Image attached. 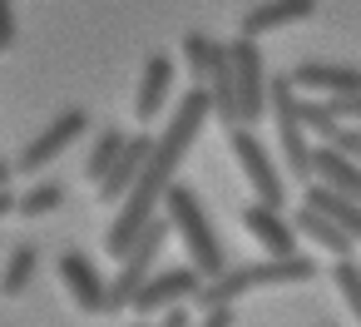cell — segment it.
<instances>
[{
    "label": "cell",
    "mask_w": 361,
    "mask_h": 327,
    "mask_svg": "<svg viewBox=\"0 0 361 327\" xmlns=\"http://www.w3.org/2000/svg\"><path fill=\"white\" fill-rule=\"evenodd\" d=\"M312 213H322V218H331L341 233H361V203L356 198H346V194H336V189H322V184H307V198H302Z\"/></svg>",
    "instance_id": "cell-18"
},
{
    "label": "cell",
    "mask_w": 361,
    "mask_h": 327,
    "mask_svg": "<svg viewBox=\"0 0 361 327\" xmlns=\"http://www.w3.org/2000/svg\"><path fill=\"white\" fill-rule=\"evenodd\" d=\"M287 80H292V90H312V95H351V90H361V75L351 65H322V60L297 65Z\"/></svg>",
    "instance_id": "cell-16"
},
{
    "label": "cell",
    "mask_w": 361,
    "mask_h": 327,
    "mask_svg": "<svg viewBox=\"0 0 361 327\" xmlns=\"http://www.w3.org/2000/svg\"><path fill=\"white\" fill-rule=\"evenodd\" d=\"M208 90V114H218L223 124H238V100H233V60H228V45L208 40L203 45V80Z\"/></svg>",
    "instance_id": "cell-9"
},
{
    "label": "cell",
    "mask_w": 361,
    "mask_h": 327,
    "mask_svg": "<svg viewBox=\"0 0 361 327\" xmlns=\"http://www.w3.org/2000/svg\"><path fill=\"white\" fill-rule=\"evenodd\" d=\"M139 327H144V322H139Z\"/></svg>",
    "instance_id": "cell-31"
},
{
    "label": "cell",
    "mask_w": 361,
    "mask_h": 327,
    "mask_svg": "<svg viewBox=\"0 0 361 327\" xmlns=\"http://www.w3.org/2000/svg\"><path fill=\"white\" fill-rule=\"evenodd\" d=\"M16 208V194H11V184H0V218H6Z\"/></svg>",
    "instance_id": "cell-29"
},
{
    "label": "cell",
    "mask_w": 361,
    "mask_h": 327,
    "mask_svg": "<svg viewBox=\"0 0 361 327\" xmlns=\"http://www.w3.org/2000/svg\"><path fill=\"white\" fill-rule=\"evenodd\" d=\"M228 139H233V154H238V164H243V179L252 184V194H257V203H267V208H282V174L272 169V159H267V149L243 129V124H228Z\"/></svg>",
    "instance_id": "cell-7"
},
{
    "label": "cell",
    "mask_w": 361,
    "mask_h": 327,
    "mask_svg": "<svg viewBox=\"0 0 361 327\" xmlns=\"http://www.w3.org/2000/svg\"><path fill=\"white\" fill-rule=\"evenodd\" d=\"M312 273H317L312 258L287 253V258H267V263H247V268H223V273L203 278V283L193 287V297H198L203 307H213V302H233V297H243V292H252V287H292V283H312Z\"/></svg>",
    "instance_id": "cell-2"
},
{
    "label": "cell",
    "mask_w": 361,
    "mask_h": 327,
    "mask_svg": "<svg viewBox=\"0 0 361 327\" xmlns=\"http://www.w3.org/2000/svg\"><path fill=\"white\" fill-rule=\"evenodd\" d=\"M119 144H124V129H104V134L94 139V149H90V159H85V179H90V184L104 179V169H109L114 154H119Z\"/></svg>",
    "instance_id": "cell-22"
},
{
    "label": "cell",
    "mask_w": 361,
    "mask_h": 327,
    "mask_svg": "<svg viewBox=\"0 0 361 327\" xmlns=\"http://www.w3.org/2000/svg\"><path fill=\"white\" fill-rule=\"evenodd\" d=\"M60 278H65L70 297H75L85 312H104V278H99V268H94L80 248H70V253L60 258Z\"/></svg>",
    "instance_id": "cell-14"
},
{
    "label": "cell",
    "mask_w": 361,
    "mask_h": 327,
    "mask_svg": "<svg viewBox=\"0 0 361 327\" xmlns=\"http://www.w3.org/2000/svg\"><path fill=\"white\" fill-rule=\"evenodd\" d=\"M228 60H233L238 124H257V114H262V95H267V75H262V55H257L252 35H238V45H228Z\"/></svg>",
    "instance_id": "cell-6"
},
{
    "label": "cell",
    "mask_w": 361,
    "mask_h": 327,
    "mask_svg": "<svg viewBox=\"0 0 361 327\" xmlns=\"http://www.w3.org/2000/svg\"><path fill=\"white\" fill-rule=\"evenodd\" d=\"M164 208H169V228H173V233L183 238V248H188V268H193L198 278L223 273L228 258H223V243H218V233H213V223H208L198 194L169 184V189H164Z\"/></svg>",
    "instance_id": "cell-3"
},
{
    "label": "cell",
    "mask_w": 361,
    "mask_h": 327,
    "mask_svg": "<svg viewBox=\"0 0 361 327\" xmlns=\"http://www.w3.org/2000/svg\"><path fill=\"white\" fill-rule=\"evenodd\" d=\"M326 144H331L336 154H346V159H361V129H341V124H336V129L326 134Z\"/></svg>",
    "instance_id": "cell-25"
},
{
    "label": "cell",
    "mask_w": 361,
    "mask_h": 327,
    "mask_svg": "<svg viewBox=\"0 0 361 327\" xmlns=\"http://www.w3.org/2000/svg\"><path fill=\"white\" fill-rule=\"evenodd\" d=\"M149 134H124V144H119V154H114V164L104 169V179L94 184L99 189V198L104 203H119V194L134 184V174H139V164H144V154H149Z\"/></svg>",
    "instance_id": "cell-13"
},
{
    "label": "cell",
    "mask_w": 361,
    "mask_h": 327,
    "mask_svg": "<svg viewBox=\"0 0 361 327\" xmlns=\"http://www.w3.org/2000/svg\"><path fill=\"white\" fill-rule=\"evenodd\" d=\"M30 273H35V248L20 243V248L6 258V273H0V292H6V297H20L25 283H30Z\"/></svg>",
    "instance_id": "cell-20"
},
{
    "label": "cell",
    "mask_w": 361,
    "mask_h": 327,
    "mask_svg": "<svg viewBox=\"0 0 361 327\" xmlns=\"http://www.w3.org/2000/svg\"><path fill=\"white\" fill-rule=\"evenodd\" d=\"M292 105H297V124H302L307 134H317V139H326V134L336 129V114L326 109V100H322V95H317V100H302V95H297Z\"/></svg>",
    "instance_id": "cell-21"
},
{
    "label": "cell",
    "mask_w": 361,
    "mask_h": 327,
    "mask_svg": "<svg viewBox=\"0 0 361 327\" xmlns=\"http://www.w3.org/2000/svg\"><path fill=\"white\" fill-rule=\"evenodd\" d=\"M203 119H208V90L198 85V90H188V95L178 100L173 119L164 124V139H154V144H149V154H144V164H139L134 184L119 194V198H124V213H119V218L109 223V233H104V253H109V258H119V253L129 248V238H134L154 213H159L164 189L173 184V169L183 164V154H188V144L198 139Z\"/></svg>",
    "instance_id": "cell-1"
},
{
    "label": "cell",
    "mask_w": 361,
    "mask_h": 327,
    "mask_svg": "<svg viewBox=\"0 0 361 327\" xmlns=\"http://www.w3.org/2000/svg\"><path fill=\"white\" fill-rule=\"evenodd\" d=\"M292 233H302V238H312V243H322L326 253H336V258H351V248H356V238L351 233H341L331 218H322V213H312L307 203L292 213Z\"/></svg>",
    "instance_id": "cell-19"
},
{
    "label": "cell",
    "mask_w": 361,
    "mask_h": 327,
    "mask_svg": "<svg viewBox=\"0 0 361 327\" xmlns=\"http://www.w3.org/2000/svg\"><path fill=\"white\" fill-rule=\"evenodd\" d=\"M11 169H16V164H6V159H0V184H11Z\"/></svg>",
    "instance_id": "cell-30"
},
{
    "label": "cell",
    "mask_w": 361,
    "mask_h": 327,
    "mask_svg": "<svg viewBox=\"0 0 361 327\" xmlns=\"http://www.w3.org/2000/svg\"><path fill=\"white\" fill-rule=\"evenodd\" d=\"M164 327H188V312H178V302L164 307Z\"/></svg>",
    "instance_id": "cell-28"
},
{
    "label": "cell",
    "mask_w": 361,
    "mask_h": 327,
    "mask_svg": "<svg viewBox=\"0 0 361 327\" xmlns=\"http://www.w3.org/2000/svg\"><path fill=\"white\" fill-rule=\"evenodd\" d=\"M169 95H173V60H169V55H149V60H144V75H139L134 114H139L144 124L159 119L164 105H169Z\"/></svg>",
    "instance_id": "cell-11"
},
{
    "label": "cell",
    "mask_w": 361,
    "mask_h": 327,
    "mask_svg": "<svg viewBox=\"0 0 361 327\" xmlns=\"http://www.w3.org/2000/svg\"><path fill=\"white\" fill-rule=\"evenodd\" d=\"M243 228L272 253V258H287V253H297V233H292V223L282 218V208H267V203H247L243 208Z\"/></svg>",
    "instance_id": "cell-12"
},
{
    "label": "cell",
    "mask_w": 361,
    "mask_h": 327,
    "mask_svg": "<svg viewBox=\"0 0 361 327\" xmlns=\"http://www.w3.org/2000/svg\"><path fill=\"white\" fill-rule=\"evenodd\" d=\"M297 90L287 75L267 80V95H262V109H272V124H277V144H282V164L297 184H312V144H307V129L297 124Z\"/></svg>",
    "instance_id": "cell-5"
},
{
    "label": "cell",
    "mask_w": 361,
    "mask_h": 327,
    "mask_svg": "<svg viewBox=\"0 0 361 327\" xmlns=\"http://www.w3.org/2000/svg\"><path fill=\"white\" fill-rule=\"evenodd\" d=\"M85 129H90V114H85V109H65V114H60V119L40 134V139H30V149L20 154V164H16V169L40 174V169H45L50 159H60V154H65V149L85 134Z\"/></svg>",
    "instance_id": "cell-10"
},
{
    "label": "cell",
    "mask_w": 361,
    "mask_h": 327,
    "mask_svg": "<svg viewBox=\"0 0 361 327\" xmlns=\"http://www.w3.org/2000/svg\"><path fill=\"white\" fill-rule=\"evenodd\" d=\"M16 45V6L11 0H0V50Z\"/></svg>",
    "instance_id": "cell-27"
},
{
    "label": "cell",
    "mask_w": 361,
    "mask_h": 327,
    "mask_svg": "<svg viewBox=\"0 0 361 327\" xmlns=\"http://www.w3.org/2000/svg\"><path fill=\"white\" fill-rule=\"evenodd\" d=\"M193 327V322H188ZM198 327H233V302H213V307H203V322Z\"/></svg>",
    "instance_id": "cell-26"
},
{
    "label": "cell",
    "mask_w": 361,
    "mask_h": 327,
    "mask_svg": "<svg viewBox=\"0 0 361 327\" xmlns=\"http://www.w3.org/2000/svg\"><path fill=\"white\" fill-rule=\"evenodd\" d=\"M307 164H312V179H322V189H336V194L361 203V169H356V159L336 154L331 144H317Z\"/></svg>",
    "instance_id": "cell-15"
},
{
    "label": "cell",
    "mask_w": 361,
    "mask_h": 327,
    "mask_svg": "<svg viewBox=\"0 0 361 327\" xmlns=\"http://www.w3.org/2000/svg\"><path fill=\"white\" fill-rule=\"evenodd\" d=\"M331 283L341 287V302H346V312H356V317H361V268H356L351 258H336V273H331Z\"/></svg>",
    "instance_id": "cell-24"
},
{
    "label": "cell",
    "mask_w": 361,
    "mask_h": 327,
    "mask_svg": "<svg viewBox=\"0 0 361 327\" xmlns=\"http://www.w3.org/2000/svg\"><path fill=\"white\" fill-rule=\"evenodd\" d=\"M60 198H65V189H60V184H35L25 198H16V213L40 218V213H55V208H60Z\"/></svg>",
    "instance_id": "cell-23"
},
{
    "label": "cell",
    "mask_w": 361,
    "mask_h": 327,
    "mask_svg": "<svg viewBox=\"0 0 361 327\" xmlns=\"http://www.w3.org/2000/svg\"><path fill=\"white\" fill-rule=\"evenodd\" d=\"M203 278L193 273V268H169V273H149L144 283H139V292L129 297V307L139 312V317H154V312H164V307H173V302H183V297H193V287H198Z\"/></svg>",
    "instance_id": "cell-8"
},
{
    "label": "cell",
    "mask_w": 361,
    "mask_h": 327,
    "mask_svg": "<svg viewBox=\"0 0 361 327\" xmlns=\"http://www.w3.org/2000/svg\"><path fill=\"white\" fill-rule=\"evenodd\" d=\"M317 11V0H267V6H252L243 16V35H267V30H282V25H297Z\"/></svg>",
    "instance_id": "cell-17"
},
{
    "label": "cell",
    "mask_w": 361,
    "mask_h": 327,
    "mask_svg": "<svg viewBox=\"0 0 361 327\" xmlns=\"http://www.w3.org/2000/svg\"><path fill=\"white\" fill-rule=\"evenodd\" d=\"M164 233H169V223L154 213L134 238H129V248L119 253V278L114 283H104V312H119V307H129V297L139 292V283L154 273V263H159V248H164Z\"/></svg>",
    "instance_id": "cell-4"
}]
</instances>
